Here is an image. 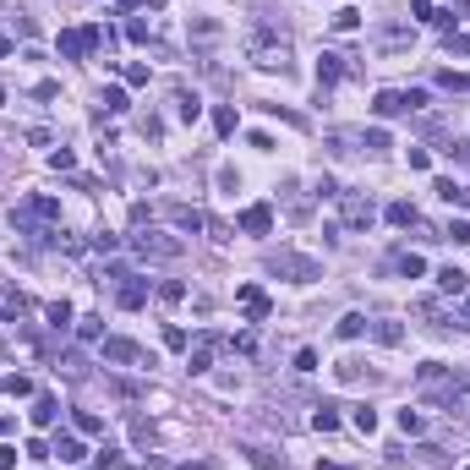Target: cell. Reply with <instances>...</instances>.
<instances>
[{
  "label": "cell",
  "mask_w": 470,
  "mask_h": 470,
  "mask_svg": "<svg viewBox=\"0 0 470 470\" xmlns=\"http://www.w3.org/2000/svg\"><path fill=\"white\" fill-rule=\"evenodd\" d=\"M131 246H137V257H148V263H175L181 257V235H164V230H137Z\"/></svg>",
  "instance_id": "obj_1"
},
{
  "label": "cell",
  "mask_w": 470,
  "mask_h": 470,
  "mask_svg": "<svg viewBox=\"0 0 470 470\" xmlns=\"http://www.w3.org/2000/svg\"><path fill=\"white\" fill-rule=\"evenodd\" d=\"M421 104H427V93H421V88H383V93H377V99H372V115H383V121H389V115H410V110H421Z\"/></svg>",
  "instance_id": "obj_2"
},
{
  "label": "cell",
  "mask_w": 470,
  "mask_h": 470,
  "mask_svg": "<svg viewBox=\"0 0 470 470\" xmlns=\"http://www.w3.org/2000/svg\"><path fill=\"white\" fill-rule=\"evenodd\" d=\"M268 268H274V274H290V279H301V285H312V279L323 274V268L312 263V257H301V252H274Z\"/></svg>",
  "instance_id": "obj_3"
},
{
  "label": "cell",
  "mask_w": 470,
  "mask_h": 470,
  "mask_svg": "<svg viewBox=\"0 0 470 470\" xmlns=\"http://www.w3.org/2000/svg\"><path fill=\"white\" fill-rule=\"evenodd\" d=\"M339 213H345V230H367L377 219L372 197H361V192H339Z\"/></svg>",
  "instance_id": "obj_4"
},
{
  "label": "cell",
  "mask_w": 470,
  "mask_h": 470,
  "mask_svg": "<svg viewBox=\"0 0 470 470\" xmlns=\"http://www.w3.org/2000/svg\"><path fill=\"white\" fill-rule=\"evenodd\" d=\"M88 49H99L93 28H66V33H61V55H66V61H82Z\"/></svg>",
  "instance_id": "obj_5"
},
{
  "label": "cell",
  "mask_w": 470,
  "mask_h": 470,
  "mask_svg": "<svg viewBox=\"0 0 470 470\" xmlns=\"http://www.w3.org/2000/svg\"><path fill=\"white\" fill-rule=\"evenodd\" d=\"M252 61L263 66V71H285V66H290V49H285V44H263V39H252Z\"/></svg>",
  "instance_id": "obj_6"
},
{
  "label": "cell",
  "mask_w": 470,
  "mask_h": 470,
  "mask_svg": "<svg viewBox=\"0 0 470 470\" xmlns=\"http://www.w3.org/2000/svg\"><path fill=\"white\" fill-rule=\"evenodd\" d=\"M235 301L246 307V317H252V323H268V312H274V301H268L257 285H241V290H235Z\"/></svg>",
  "instance_id": "obj_7"
},
{
  "label": "cell",
  "mask_w": 470,
  "mask_h": 470,
  "mask_svg": "<svg viewBox=\"0 0 470 470\" xmlns=\"http://www.w3.org/2000/svg\"><path fill=\"white\" fill-rule=\"evenodd\" d=\"M241 230H246V235H268V230H274V208H268V203H252L241 213Z\"/></svg>",
  "instance_id": "obj_8"
},
{
  "label": "cell",
  "mask_w": 470,
  "mask_h": 470,
  "mask_svg": "<svg viewBox=\"0 0 470 470\" xmlns=\"http://www.w3.org/2000/svg\"><path fill=\"white\" fill-rule=\"evenodd\" d=\"M126 312H137V307H148V279H131L126 274V285H121V295H115Z\"/></svg>",
  "instance_id": "obj_9"
},
{
  "label": "cell",
  "mask_w": 470,
  "mask_h": 470,
  "mask_svg": "<svg viewBox=\"0 0 470 470\" xmlns=\"http://www.w3.org/2000/svg\"><path fill=\"white\" fill-rule=\"evenodd\" d=\"M104 361H121V367H131V361H143V350L131 345V339H104Z\"/></svg>",
  "instance_id": "obj_10"
},
{
  "label": "cell",
  "mask_w": 470,
  "mask_h": 470,
  "mask_svg": "<svg viewBox=\"0 0 470 470\" xmlns=\"http://www.w3.org/2000/svg\"><path fill=\"white\" fill-rule=\"evenodd\" d=\"M55 416H61V399L55 394H39L33 399V427H55Z\"/></svg>",
  "instance_id": "obj_11"
},
{
  "label": "cell",
  "mask_w": 470,
  "mask_h": 470,
  "mask_svg": "<svg viewBox=\"0 0 470 470\" xmlns=\"http://www.w3.org/2000/svg\"><path fill=\"white\" fill-rule=\"evenodd\" d=\"M465 279H470V274H465V268H437V290H443V295H465Z\"/></svg>",
  "instance_id": "obj_12"
},
{
  "label": "cell",
  "mask_w": 470,
  "mask_h": 470,
  "mask_svg": "<svg viewBox=\"0 0 470 470\" xmlns=\"http://www.w3.org/2000/svg\"><path fill=\"white\" fill-rule=\"evenodd\" d=\"M55 454H61V465H77V459H82V454H88V449H82V437H71V432H61V437H55Z\"/></svg>",
  "instance_id": "obj_13"
},
{
  "label": "cell",
  "mask_w": 470,
  "mask_h": 470,
  "mask_svg": "<svg viewBox=\"0 0 470 470\" xmlns=\"http://www.w3.org/2000/svg\"><path fill=\"white\" fill-rule=\"evenodd\" d=\"M416 465H421V470H443V465H449V454L437 449V443H421V449H416Z\"/></svg>",
  "instance_id": "obj_14"
},
{
  "label": "cell",
  "mask_w": 470,
  "mask_h": 470,
  "mask_svg": "<svg viewBox=\"0 0 470 470\" xmlns=\"http://www.w3.org/2000/svg\"><path fill=\"white\" fill-rule=\"evenodd\" d=\"M339 77H345V55H323L317 61V82L328 88V82H339Z\"/></svg>",
  "instance_id": "obj_15"
},
{
  "label": "cell",
  "mask_w": 470,
  "mask_h": 470,
  "mask_svg": "<svg viewBox=\"0 0 470 470\" xmlns=\"http://www.w3.org/2000/svg\"><path fill=\"white\" fill-rule=\"evenodd\" d=\"M361 334H367V317L361 312H345L339 317V339H361Z\"/></svg>",
  "instance_id": "obj_16"
},
{
  "label": "cell",
  "mask_w": 470,
  "mask_h": 470,
  "mask_svg": "<svg viewBox=\"0 0 470 470\" xmlns=\"http://www.w3.org/2000/svg\"><path fill=\"white\" fill-rule=\"evenodd\" d=\"M170 213H175V225H181L186 235H192V230H208V219L197 213V208H170Z\"/></svg>",
  "instance_id": "obj_17"
},
{
  "label": "cell",
  "mask_w": 470,
  "mask_h": 470,
  "mask_svg": "<svg viewBox=\"0 0 470 470\" xmlns=\"http://www.w3.org/2000/svg\"><path fill=\"white\" fill-rule=\"evenodd\" d=\"M389 225H399V230H405V225H421V213H416L410 203H389Z\"/></svg>",
  "instance_id": "obj_18"
},
{
  "label": "cell",
  "mask_w": 470,
  "mask_h": 470,
  "mask_svg": "<svg viewBox=\"0 0 470 470\" xmlns=\"http://www.w3.org/2000/svg\"><path fill=\"white\" fill-rule=\"evenodd\" d=\"M372 339H377V345H399L405 328H399V323H372Z\"/></svg>",
  "instance_id": "obj_19"
},
{
  "label": "cell",
  "mask_w": 470,
  "mask_h": 470,
  "mask_svg": "<svg viewBox=\"0 0 470 470\" xmlns=\"http://www.w3.org/2000/svg\"><path fill=\"white\" fill-rule=\"evenodd\" d=\"M213 126H219V137H235V110L219 104V110H213Z\"/></svg>",
  "instance_id": "obj_20"
},
{
  "label": "cell",
  "mask_w": 470,
  "mask_h": 470,
  "mask_svg": "<svg viewBox=\"0 0 470 470\" xmlns=\"http://www.w3.org/2000/svg\"><path fill=\"white\" fill-rule=\"evenodd\" d=\"M399 274H405V279H421V274H427V257L405 252V257H399Z\"/></svg>",
  "instance_id": "obj_21"
},
{
  "label": "cell",
  "mask_w": 470,
  "mask_h": 470,
  "mask_svg": "<svg viewBox=\"0 0 470 470\" xmlns=\"http://www.w3.org/2000/svg\"><path fill=\"white\" fill-rule=\"evenodd\" d=\"M334 377H339V383H361V377H367V367H361V361H339V367H334Z\"/></svg>",
  "instance_id": "obj_22"
},
{
  "label": "cell",
  "mask_w": 470,
  "mask_h": 470,
  "mask_svg": "<svg viewBox=\"0 0 470 470\" xmlns=\"http://www.w3.org/2000/svg\"><path fill=\"white\" fill-rule=\"evenodd\" d=\"M99 104L110 110V115H121V110H126V88H104V93H99Z\"/></svg>",
  "instance_id": "obj_23"
},
{
  "label": "cell",
  "mask_w": 470,
  "mask_h": 470,
  "mask_svg": "<svg viewBox=\"0 0 470 470\" xmlns=\"http://www.w3.org/2000/svg\"><path fill=\"white\" fill-rule=\"evenodd\" d=\"M77 432H82V437H99V432H104V421L93 416V410H77Z\"/></svg>",
  "instance_id": "obj_24"
},
{
  "label": "cell",
  "mask_w": 470,
  "mask_h": 470,
  "mask_svg": "<svg viewBox=\"0 0 470 470\" xmlns=\"http://www.w3.org/2000/svg\"><path fill=\"white\" fill-rule=\"evenodd\" d=\"M312 427H317V432H334V427H339V410H334V405H317Z\"/></svg>",
  "instance_id": "obj_25"
},
{
  "label": "cell",
  "mask_w": 470,
  "mask_h": 470,
  "mask_svg": "<svg viewBox=\"0 0 470 470\" xmlns=\"http://www.w3.org/2000/svg\"><path fill=\"white\" fill-rule=\"evenodd\" d=\"M350 421H356V432H377V410H367V405H356V416H350Z\"/></svg>",
  "instance_id": "obj_26"
},
{
  "label": "cell",
  "mask_w": 470,
  "mask_h": 470,
  "mask_svg": "<svg viewBox=\"0 0 470 470\" xmlns=\"http://www.w3.org/2000/svg\"><path fill=\"white\" fill-rule=\"evenodd\" d=\"M181 295H186V285H181V279H164V285H159V301H164V307H175Z\"/></svg>",
  "instance_id": "obj_27"
},
{
  "label": "cell",
  "mask_w": 470,
  "mask_h": 470,
  "mask_svg": "<svg viewBox=\"0 0 470 470\" xmlns=\"http://www.w3.org/2000/svg\"><path fill=\"white\" fill-rule=\"evenodd\" d=\"M33 213H39V219H55V213H61V203H55V197H33Z\"/></svg>",
  "instance_id": "obj_28"
},
{
  "label": "cell",
  "mask_w": 470,
  "mask_h": 470,
  "mask_svg": "<svg viewBox=\"0 0 470 470\" xmlns=\"http://www.w3.org/2000/svg\"><path fill=\"white\" fill-rule=\"evenodd\" d=\"M77 334H82V339H99V334H104V317H82Z\"/></svg>",
  "instance_id": "obj_29"
},
{
  "label": "cell",
  "mask_w": 470,
  "mask_h": 470,
  "mask_svg": "<svg viewBox=\"0 0 470 470\" xmlns=\"http://www.w3.org/2000/svg\"><path fill=\"white\" fill-rule=\"evenodd\" d=\"M49 323L66 328V323H71V307H66V301H49Z\"/></svg>",
  "instance_id": "obj_30"
},
{
  "label": "cell",
  "mask_w": 470,
  "mask_h": 470,
  "mask_svg": "<svg viewBox=\"0 0 470 470\" xmlns=\"http://www.w3.org/2000/svg\"><path fill=\"white\" fill-rule=\"evenodd\" d=\"M443 235H449V241H454V246H465V241H470V225H465V219H454V225H449V230H443Z\"/></svg>",
  "instance_id": "obj_31"
},
{
  "label": "cell",
  "mask_w": 470,
  "mask_h": 470,
  "mask_svg": "<svg viewBox=\"0 0 470 470\" xmlns=\"http://www.w3.org/2000/svg\"><path fill=\"white\" fill-rule=\"evenodd\" d=\"M361 143H367L372 153H377V148H389V131H383V126H372V131H367V137H361Z\"/></svg>",
  "instance_id": "obj_32"
},
{
  "label": "cell",
  "mask_w": 470,
  "mask_h": 470,
  "mask_svg": "<svg viewBox=\"0 0 470 470\" xmlns=\"http://www.w3.org/2000/svg\"><path fill=\"white\" fill-rule=\"evenodd\" d=\"M399 427H405L410 437H416V432H421V410H399Z\"/></svg>",
  "instance_id": "obj_33"
},
{
  "label": "cell",
  "mask_w": 470,
  "mask_h": 470,
  "mask_svg": "<svg viewBox=\"0 0 470 470\" xmlns=\"http://www.w3.org/2000/svg\"><path fill=\"white\" fill-rule=\"evenodd\" d=\"M410 17H421V22H437V11H432V0H410Z\"/></svg>",
  "instance_id": "obj_34"
},
{
  "label": "cell",
  "mask_w": 470,
  "mask_h": 470,
  "mask_svg": "<svg viewBox=\"0 0 470 470\" xmlns=\"http://www.w3.org/2000/svg\"><path fill=\"white\" fill-rule=\"evenodd\" d=\"M356 22H361L356 11H339V17H334V33H356Z\"/></svg>",
  "instance_id": "obj_35"
},
{
  "label": "cell",
  "mask_w": 470,
  "mask_h": 470,
  "mask_svg": "<svg viewBox=\"0 0 470 470\" xmlns=\"http://www.w3.org/2000/svg\"><path fill=\"white\" fill-rule=\"evenodd\" d=\"M175 104H181V121H197V115H203V104H197V99H186V93H181Z\"/></svg>",
  "instance_id": "obj_36"
},
{
  "label": "cell",
  "mask_w": 470,
  "mask_h": 470,
  "mask_svg": "<svg viewBox=\"0 0 470 470\" xmlns=\"http://www.w3.org/2000/svg\"><path fill=\"white\" fill-rule=\"evenodd\" d=\"M164 345H170V350H186V328H164Z\"/></svg>",
  "instance_id": "obj_37"
},
{
  "label": "cell",
  "mask_w": 470,
  "mask_h": 470,
  "mask_svg": "<svg viewBox=\"0 0 470 470\" xmlns=\"http://www.w3.org/2000/svg\"><path fill=\"white\" fill-rule=\"evenodd\" d=\"M295 372H317V350H301L295 356Z\"/></svg>",
  "instance_id": "obj_38"
},
{
  "label": "cell",
  "mask_w": 470,
  "mask_h": 470,
  "mask_svg": "<svg viewBox=\"0 0 470 470\" xmlns=\"http://www.w3.org/2000/svg\"><path fill=\"white\" fill-rule=\"evenodd\" d=\"M0 389H6V394H33V383H28V377H6Z\"/></svg>",
  "instance_id": "obj_39"
},
{
  "label": "cell",
  "mask_w": 470,
  "mask_h": 470,
  "mask_svg": "<svg viewBox=\"0 0 470 470\" xmlns=\"http://www.w3.org/2000/svg\"><path fill=\"white\" fill-rule=\"evenodd\" d=\"M49 164H55V170H71L77 159H71V148H55V153H49Z\"/></svg>",
  "instance_id": "obj_40"
},
{
  "label": "cell",
  "mask_w": 470,
  "mask_h": 470,
  "mask_svg": "<svg viewBox=\"0 0 470 470\" xmlns=\"http://www.w3.org/2000/svg\"><path fill=\"white\" fill-rule=\"evenodd\" d=\"M93 459H99V470H115V465H121V454H115V449H99Z\"/></svg>",
  "instance_id": "obj_41"
},
{
  "label": "cell",
  "mask_w": 470,
  "mask_h": 470,
  "mask_svg": "<svg viewBox=\"0 0 470 470\" xmlns=\"http://www.w3.org/2000/svg\"><path fill=\"white\" fill-rule=\"evenodd\" d=\"M449 55H470V39H465V33H449Z\"/></svg>",
  "instance_id": "obj_42"
},
{
  "label": "cell",
  "mask_w": 470,
  "mask_h": 470,
  "mask_svg": "<svg viewBox=\"0 0 470 470\" xmlns=\"http://www.w3.org/2000/svg\"><path fill=\"white\" fill-rule=\"evenodd\" d=\"M17 465V449H0V470H11Z\"/></svg>",
  "instance_id": "obj_43"
},
{
  "label": "cell",
  "mask_w": 470,
  "mask_h": 470,
  "mask_svg": "<svg viewBox=\"0 0 470 470\" xmlns=\"http://www.w3.org/2000/svg\"><path fill=\"white\" fill-rule=\"evenodd\" d=\"M6 55H11V39H0V61H6Z\"/></svg>",
  "instance_id": "obj_44"
},
{
  "label": "cell",
  "mask_w": 470,
  "mask_h": 470,
  "mask_svg": "<svg viewBox=\"0 0 470 470\" xmlns=\"http://www.w3.org/2000/svg\"><path fill=\"white\" fill-rule=\"evenodd\" d=\"M175 470H213V465H175Z\"/></svg>",
  "instance_id": "obj_45"
},
{
  "label": "cell",
  "mask_w": 470,
  "mask_h": 470,
  "mask_svg": "<svg viewBox=\"0 0 470 470\" xmlns=\"http://www.w3.org/2000/svg\"><path fill=\"white\" fill-rule=\"evenodd\" d=\"M323 470H345V465H323Z\"/></svg>",
  "instance_id": "obj_46"
},
{
  "label": "cell",
  "mask_w": 470,
  "mask_h": 470,
  "mask_svg": "<svg viewBox=\"0 0 470 470\" xmlns=\"http://www.w3.org/2000/svg\"><path fill=\"white\" fill-rule=\"evenodd\" d=\"M465 317H470V295H465Z\"/></svg>",
  "instance_id": "obj_47"
},
{
  "label": "cell",
  "mask_w": 470,
  "mask_h": 470,
  "mask_svg": "<svg viewBox=\"0 0 470 470\" xmlns=\"http://www.w3.org/2000/svg\"><path fill=\"white\" fill-rule=\"evenodd\" d=\"M0 432H6V416H0Z\"/></svg>",
  "instance_id": "obj_48"
}]
</instances>
